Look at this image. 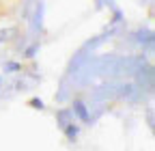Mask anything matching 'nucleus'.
Masks as SVG:
<instances>
[{
	"instance_id": "nucleus-1",
	"label": "nucleus",
	"mask_w": 155,
	"mask_h": 151,
	"mask_svg": "<svg viewBox=\"0 0 155 151\" xmlns=\"http://www.w3.org/2000/svg\"><path fill=\"white\" fill-rule=\"evenodd\" d=\"M73 108H75L78 117H80L82 121H88V119H91V117H88V112H86V106H84L82 102H75V106H73Z\"/></svg>"
},
{
	"instance_id": "nucleus-2",
	"label": "nucleus",
	"mask_w": 155,
	"mask_h": 151,
	"mask_svg": "<svg viewBox=\"0 0 155 151\" xmlns=\"http://www.w3.org/2000/svg\"><path fill=\"white\" fill-rule=\"evenodd\" d=\"M65 134H67V138H69V140H75V136H78V127H75V125H71V123H69V125H65Z\"/></svg>"
},
{
	"instance_id": "nucleus-3",
	"label": "nucleus",
	"mask_w": 155,
	"mask_h": 151,
	"mask_svg": "<svg viewBox=\"0 0 155 151\" xmlns=\"http://www.w3.org/2000/svg\"><path fill=\"white\" fill-rule=\"evenodd\" d=\"M30 106H32V108H43V102L35 97V99H30Z\"/></svg>"
}]
</instances>
